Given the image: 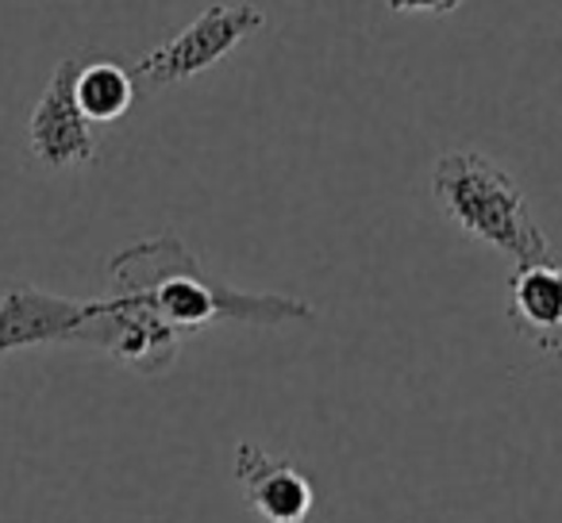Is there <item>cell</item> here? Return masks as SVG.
Returning <instances> with one entry per match:
<instances>
[{"instance_id":"obj_1","label":"cell","mask_w":562,"mask_h":523,"mask_svg":"<svg viewBox=\"0 0 562 523\" xmlns=\"http://www.w3.org/2000/svg\"><path fill=\"white\" fill-rule=\"evenodd\" d=\"M109 277L116 293L143 297L178 331H193L216 320L258 323V328L321 320V312L308 300L281 297V293H239L224 285L196 262V254H189L178 235H155V239L124 247L109 262Z\"/></svg>"},{"instance_id":"obj_2","label":"cell","mask_w":562,"mask_h":523,"mask_svg":"<svg viewBox=\"0 0 562 523\" xmlns=\"http://www.w3.org/2000/svg\"><path fill=\"white\" fill-rule=\"evenodd\" d=\"M431 201L462 235L508 254L516 266L551 258L543 227L516 178L482 150H447L431 166Z\"/></svg>"},{"instance_id":"obj_3","label":"cell","mask_w":562,"mask_h":523,"mask_svg":"<svg viewBox=\"0 0 562 523\" xmlns=\"http://www.w3.org/2000/svg\"><path fill=\"white\" fill-rule=\"evenodd\" d=\"M266 12L255 4H209L186 32H178L170 43L155 47L135 62L132 78L147 89H170L196 73L212 70L220 58H227L247 35L262 32Z\"/></svg>"},{"instance_id":"obj_4","label":"cell","mask_w":562,"mask_h":523,"mask_svg":"<svg viewBox=\"0 0 562 523\" xmlns=\"http://www.w3.org/2000/svg\"><path fill=\"white\" fill-rule=\"evenodd\" d=\"M74 346H93L135 374L158 377L178 362L181 331L170 328L135 293H112V297H101V312L78 331Z\"/></svg>"},{"instance_id":"obj_5","label":"cell","mask_w":562,"mask_h":523,"mask_svg":"<svg viewBox=\"0 0 562 523\" xmlns=\"http://www.w3.org/2000/svg\"><path fill=\"white\" fill-rule=\"evenodd\" d=\"M86 58H63L50 73L47 89L27 116V150L43 170H78L97 162V132L86 120L74 93V81Z\"/></svg>"},{"instance_id":"obj_6","label":"cell","mask_w":562,"mask_h":523,"mask_svg":"<svg viewBox=\"0 0 562 523\" xmlns=\"http://www.w3.org/2000/svg\"><path fill=\"white\" fill-rule=\"evenodd\" d=\"M101 312V300H74L40 285H9L0 297V359L27 346H74L78 331Z\"/></svg>"},{"instance_id":"obj_7","label":"cell","mask_w":562,"mask_h":523,"mask_svg":"<svg viewBox=\"0 0 562 523\" xmlns=\"http://www.w3.org/2000/svg\"><path fill=\"white\" fill-rule=\"evenodd\" d=\"M235 481H239L247 508L262 523H308L316 504V489L293 462L273 458L255 443L235 446Z\"/></svg>"},{"instance_id":"obj_8","label":"cell","mask_w":562,"mask_h":523,"mask_svg":"<svg viewBox=\"0 0 562 523\" xmlns=\"http://www.w3.org/2000/svg\"><path fill=\"white\" fill-rule=\"evenodd\" d=\"M508 320L543 359L562 362V266L543 258L516 266L508 285Z\"/></svg>"},{"instance_id":"obj_9","label":"cell","mask_w":562,"mask_h":523,"mask_svg":"<svg viewBox=\"0 0 562 523\" xmlns=\"http://www.w3.org/2000/svg\"><path fill=\"white\" fill-rule=\"evenodd\" d=\"M74 93L89 124H112L135 104V78L116 62H81Z\"/></svg>"},{"instance_id":"obj_10","label":"cell","mask_w":562,"mask_h":523,"mask_svg":"<svg viewBox=\"0 0 562 523\" xmlns=\"http://www.w3.org/2000/svg\"><path fill=\"white\" fill-rule=\"evenodd\" d=\"M462 0H385L390 12H420V16H447L459 9Z\"/></svg>"}]
</instances>
